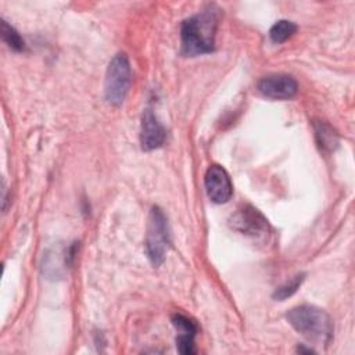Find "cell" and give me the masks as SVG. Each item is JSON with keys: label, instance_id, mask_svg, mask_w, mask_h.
<instances>
[{"label": "cell", "instance_id": "7a4b0ae2", "mask_svg": "<svg viewBox=\"0 0 355 355\" xmlns=\"http://www.w3.org/2000/svg\"><path fill=\"white\" fill-rule=\"evenodd\" d=\"M286 318L288 323L309 341L329 344L333 338L331 318L315 305H298L290 309Z\"/></svg>", "mask_w": 355, "mask_h": 355}, {"label": "cell", "instance_id": "30bf717a", "mask_svg": "<svg viewBox=\"0 0 355 355\" xmlns=\"http://www.w3.org/2000/svg\"><path fill=\"white\" fill-rule=\"evenodd\" d=\"M297 32V25L288 19H279L269 29V37L275 43H283L288 40Z\"/></svg>", "mask_w": 355, "mask_h": 355}, {"label": "cell", "instance_id": "277c9868", "mask_svg": "<svg viewBox=\"0 0 355 355\" xmlns=\"http://www.w3.org/2000/svg\"><path fill=\"white\" fill-rule=\"evenodd\" d=\"M132 82V69L125 53H118L110 61L104 79V97L111 105H121L129 92Z\"/></svg>", "mask_w": 355, "mask_h": 355}, {"label": "cell", "instance_id": "7c38bea8", "mask_svg": "<svg viewBox=\"0 0 355 355\" xmlns=\"http://www.w3.org/2000/svg\"><path fill=\"white\" fill-rule=\"evenodd\" d=\"M305 279V273H297L295 276H293L290 280H287L284 284L279 286L275 293H273V298L276 301H284L288 297H291L302 284Z\"/></svg>", "mask_w": 355, "mask_h": 355}, {"label": "cell", "instance_id": "5bb4252c", "mask_svg": "<svg viewBox=\"0 0 355 355\" xmlns=\"http://www.w3.org/2000/svg\"><path fill=\"white\" fill-rule=\"evenodd\" d=\"M176 348L183 355H191L196 352L194 336L191 334H179L176 337Z\"/></svg>", "mask_w": 355, "mask_h": 355}, {"label": "cell", "instance_id": "52a82bcc", "mask_svg": "<svg viewBox=\"0 0 355 355\" xmlns=\"http://www.w3.org/2000/svg\"><path fill=\"white\" fill-rule=\"evenodd\" d=\"M258 90L268 98L288 100L298 92V83L291 75L275 73L263 76L258 82Z\"/></svg>", "mask_w": 355, "mask_h": 355}, {"label": "cell", "instance_id": "9c48e42d", "mask_svg": "<svg viewBox=\"0 0 355 355\" xmlns=\"http://www.w3.org/2000/svg\"><path fill=\"white\" fill-rule=\"evenodd\" d=\"M315 135H316V140L318 144L320 146L322 150L324 151H331L334 150V147H337L338 140H337V135L336 132L331 129L330 125H327L326 122H316L315 123Z\"/></svg>", "mask_w": 355, "mask_h": 355}, {"label": "cell", "instance_id": "4fadbf2b", "mask_svg": "<svg viewBox=\"0 0 355 355\" xmlns=\"http://www.w3.org/2000/svg\"><path fill=\"white\" fill-rule=\"evenodd\" d=\"M171 320H172V324L175 326V329L178 330L179 334L196 336V333L198 331L197 323L193 319H190L189 316L183 315V313H173Z\"/></svg>", "mask_w": 355, "mask_h": 355}, {"label": "cell", "instance_id": "8992f818", "mask_svg": "<svg viewBox=\"0 0 355 355\" xmlns=\"http://www.w3.org/2000/svg\"><path fill=\"white\" fill-rule=\"evenodd\" d=\"M204 184L208 198L215 204H225L233 196V184L226 169L218 164L209 165L205 172Z\"/></svg>", "mask_w": 355, "mask_h": 355}, {"label": "cell", "instance_id": "8fae6325", "mask_svg": "<svg viewBox=\"0 0 355 355\" xmlns=\"http://www.w3.org/2000/svg\"><path fill=\"white\" fill-rule=\"evenodd\" d=\"M0 32H1L3 40L7 43V46H8L10 49H12L14 51H25L26 44H25L24 39H22L21 35L15 31V28L11 26V25H10L7 21H4V19H1Z\"/></svg>", "mask_w": 355, "mask_h": 355}, {"label": "cell", "instance_id": "3957f363", "mask_svg": "<svg viewBox=\"0 0 355 355\" xmlns=\"http://www.w3.org/2000/svg\"><path fill=\"white\" fill-rule=\"evenodd\" d=\"M146 254L154 266H159L165 261V255L171 247V233L168 219L164 211L154 205L148 215L146 233Z\"/></svg>", "mask_w": 355, "mask_h": 355}, {"label": "cell", "instance_id": "6da1fadb", "mask_svg": "<svg viewBox=\"0 0 355 355\" xmlns=\"http://www.w3.org/2000/svg\"><path fill=\"white\" fill-rule=\"evenodd\" d=\"M218 11L219 10L211 4L182 22L180 53L183 55L196 57L209 54L215 50V33L219 19Z\"/></svg>", "mask_w": 355, "mask_h": 355}, {"label": "cell", "instance_id": "ba28073f", "mask_svg": "<svg viewBox=\"0 0 355 355\" xmlns=\"http://www.w3.org/2000/svg\"><path fill=\"white\" fill-rule=\"evenodd\" d=\"M166 139V130L151 108H146L140 122V144L144 151L159 148Z\"/></svg>", "mask_w": 355, "mask_h": 355}, {"label": "cell", "instance_id": "5b68a950", "mask_svg": "<svg viewBox=\"0 0 355 355\" xmlns=\"http://www.w3.org/2000/svg\"><path fill=\"white\" fill-rule=\"evenodd\" d=\"M230 225L234 230L255 239L266 237L270 229L268 219L251 205H244L237 209L230 219Z\"/></svg>", "mask_w": 355, "mask_h": 355}]
</instances>
